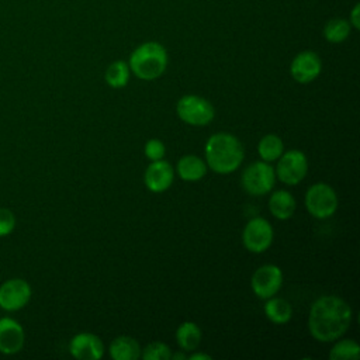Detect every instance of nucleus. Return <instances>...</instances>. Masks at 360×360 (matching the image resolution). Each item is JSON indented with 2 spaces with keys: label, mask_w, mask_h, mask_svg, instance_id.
<instances>
[{
  "label": "nucleus",
  "mask_w": 360,
  "mask_h": 360,
  "mask_svg": "<svg viewBox=\"0 0 360 360\" xmlns=\"http://www.w3.org/2000/svg\"><path fill=\"white\" fill-rule=\"evenodd\" d=\"M32 295L30 283L24 278L14 277L0 284V308L6 312H15L24 308Z\"/></svg>",
  "instance_id": "1a4fd4ad"
},
{
  "label": "nucleus",
  "mask_w": 360,
  "mask_h": 360,
  "mask_svg": "<svg viewBox=\"0 0 360 360\" xmlns=\"http://www.w3.org/2000/svg\"><path fill=\"white\" fill-rule=\"evenodd\" d=\"M170 359H173V360H184V359H187V357H186L183 353L177 352V353H172Z\"/></svg>",
  "instance_id": "c85d7f7f"
},
{
  "label": "nucleus",
  "mask_w": 360,
  "mask_h": 360,
  "mask_svg": "<svg viewBox=\"0 0 360 360\" xmlns=\"http://www.w3.org/2000/svg\"><path fill=\"white\" fill-rule=\"evenodd\" d=\"M257 152L264 162L270 163L281 156V153L284 152V142L278 135L267 134L259 141Z\"/></svg>",
  "instance_id": "aec40b11"
},
{
  "label": "nucleus",
  "mask_w": 360,
  "mask_h": 360,
  "mask_svg": "<svg viewBox=\"0 0 360 360\" xmlns=\"http://www.w3.org/2000/svg\"><path fill=\"white\" fill-rule=\"evenodd\" d=\"M350 25H353L356 30H359V27H360V24H359V4H356L354 8H353V11H352Z\"/></svg>",
  "instance_id": "bb28decb"
},
{
  "label": "nucleus",
  "mask_w": 360,
  "mask_h": 360,
  "mask_svg": "<svg viewBox=\"0 0 360 360\" xmlns=\"http://www.w3.org/2000/svg\"><path fill=\"white\" fill-rule=\"evenodd\" d=\"M274 172L276 177H278L284 184L295 186L307 176L308 159L302 150L290 149L281 153Z\"/></svg>",
  "instance_id": "0eeeda50"
},
{
  "label": "nucleus",
  "mask_w": 360,
  "mask_h": 360,
  "mask_svg": "<svg viewBox=\"0 0 360 360\" xmlns=\"http://www.w3.org/2000/svg\"><path fill=\"white\" fill-rule=\"evenodd\" d=\"M170 356V347L163 342H152L141 350V357L143 360H169Z\"/></svg>",
  "instance_id": "b1692460"
},
{
  "label": "nucleus",
  "mask_w": 360,
  "mask_h": 360,
  "mask_svg": "<svg viewBox=\"0 0 360 360\" xmlns=\"http://www.w3.org/2000/svg\"><path fill=\"white\" fill-rule=\"evenodd\" d=\"M129 66L127 62L124 60H115L112 63L108 65V68L105 69V82L112 89H121L124 86H127L128 80H129Z\"/></svg>",
  "instance_id": "412c9836"
},
{
  "label": "nucleus",
  "mask_w": 360,
  "mask_h": 360,
  "mask_svg": "<svg viewBox=\"0 0 360 360\" xmlns=\"http://www.w3.org/2000/svg\"><path fill=\"white\" fill-rule=\"evenodd\" d=\"M273 238V226L263 217H255L248 221L242 232V243L252 253L266 252L271 246Z\"/></svg>",
  "instance_id": "6e6552de"
},
{
  "label": "nucleus",
  "mask_w": 360,
  "mask_h": 360,
  "mask_svg": "<svg viewBox=\"0 0 360 360\" xmlns=\"http://www.w3.org/2000/svg\"><path fill=\"white\" fill-rule=\"evenodd\" d=\"M17 225L15 215L11 210L0 207V238L8 236Z\"/></svg>",
  "instance_id": "393cba45"
},
{
  "label": "nucleus",
  "mask_w": 360,
  "mask_h": 360,
  "mask_svg": "<svg viewBox=\"0 0 360 360\" xmlns=\"http://www.w3.org/2000/svg\"><path fill=\"white\" fill-rule=\"evenodd\" d=\"M297 202L294 195L287 190H277L269 198V210L277 219H288L295 211Z\"/></svg>",
  "instance_id": "2eb2a0df"
},
{
  "label": "nucleus",
  "mask_w": 360,
  "mask_h": 360,
  "mask_svg": "<svg viewBox=\"0 0 360 360\" xmlns=\"http://www.w3.org/2000/svg\"><path fill=\"white\" fill-rule=\"evenodd\" d=\"M141 350L139 343L127 335L117 336L108 347L110 356L114 360H136L141 357Z\"/></svg>",
  "instance_id": "f3484780"
},
{
  "label": "nucleus",
  "mask_w": 360,
  "mask_h": 360,
  "mask_svg": "<svg viewBox=\"0 0 360 360\" xmlns=\"http://www.w3.org/2000/svg\"><path fill=\"white\" fill-rule=\"evenodd\" d=\"M322 70V62L318 53L312 51L300 52L290 65V73L298 83H309L315 80Z\"/></svg>",
  "instance_id": "f8f14e48"
},
{
  "label": "nucleus",
  "mask_w": 360,
  "mask_h": 360,
  "mask_svg": "<svg viewBox=\"0 0 360 360\" xmlns=\"http://www.w3.org/2000/svg\"><path fill=\"white\" fill-rule=\"evenodd\" d=\"M128 66L138 79L155 80L160 77L167 68V52L159 42H143L132 51Z\"/></svg>",
  "instance_id": "7ed1b4c3"
},
{
  "label": "nucleus",
  "mask_w": 360,
  "mask_h": 360,
  "mask_svg": "<svg viewBox=\"0 0 360 360\" xmlns=\"http://www.w3.org/2000/svg\"><path fill=\"white\" fill-rule=\"evenodd\" d=\"M338 194L326 183H315L305 193V207L316 219H326L338 210Z\"/></svg>",
  "instance_id": "39448f33"
},
{
  "label": "nucleus",
  "mask_w": 360,
  "mask_h": 360,
  "mask_svg": "<svg viewBox=\"0 0 360 360\" xmlns=\"http://www.w3.org/2000/svg\"><path fill=\"white\" fill-rule=\"evenodd\" d=\"M69 353L79 360H98L104 354V345L97 335L80 332L70 339Z\"/></svg>",
  "instance_id": "ddd939ff"
},
{
  "label": "nucleus",
  "mask_w": 360,
  "mask_h": 360,
  "mask_svg": "<svg viewBox=\"0 0 360 360\" xmlns=\"http://www.w3.org/2000/svg\"><path fill=\"white\" fill-rule=\"evenodd\" d=\"M264 315L269 321L277 325L287 323L292 316L291 304L280 297H270L264 304Z\"/></svg>",
  "instance_id": "a211bd4d"
},
{
  "label": "nucleus",
  "mask_w": 360,
  "mask_h": 360,
  "mask_svg": "<svg viewBox=\"0 0 360 360\" xmlns=\"http://www.w3.org/2000/svg\"><path fill=\"white\" fill-rule=\"evenodd\" d=\"M176 112L181 121L194 127L208 125L215 117L214 105L207 98L195 94H187L179 98Z\"/></svg>",
  "instance_id": "20e7f679"
},
{
  "label": "nucleus",
  "mask_w": 360,
  "mask_h": 360,
  "mask_svg": "<svg viewBox=\"0 0 360 360\" xmlns=\"http://www.w3.org/2000/svg\"><path fill=\"white\" fill-rule=\"evenodd\" d=\"M245 149L242 142L229 132H217L205 143L207 167L218 174L235 172L243 162Z\"/></svg>",
  "instance_id": "f03ea898"
},
{
  "label": "nucleus",
  "mask_w": 360,
  "mask_h": 360,
  "mask_svg": "<svg viewBox=\"0 0 360 360\" xmlns=\"http://www.w3.org/2000/svg\"><path fill=\"white\" fill-rule=\"evenodd\" d=\"M188 359H190V360H211V356L198 352V353H193Z\"/></svg>",
  "instance_id": "cd10ccee"
},
{
  "label": "nucleus",
  "mask_w": 360,
  "mask_h": 360,
  "mask_svg": "<svg viewBox=\"0 0 360 360\" xmlns=\"http://www.w3.org/2000/svg\"><path fill=\"white\" fill-rule=\"evenodd\" d=\"M202 333L195 322L186 321L176 329V342L183 350H194L201 343Z\"/></svg>",
  "instance_id": "6ab92c4d"
},
{
  "label": "nucleus",
  "mask_w": 360,
  "mask_h": 360,
  "mask_svg": "<svg viewBox=\"0 0 360 360\" xmlns=\"http://www.w3.org/2000/svg\"><path fill=\"white\" fill-rule=\"evenodd\" d=\"M359 357H360V346L353 339L338 340L329 352L330 360H357Z\"/></svg>",
  "instance_id": "4be33fe9"
},
{
  "label": "nucleus",
  "mask_w": 360,
  "mask_h": 360,
  "mask_svg": "<svg viewBox=\"0 0 360 360\" xmlns=\"http://www.w3.org/2000/svg\"><path fill=\"white\" fill-rule=\"evenodd\" d=\"M283 285V271L276 264H263L255 270L250 287L256 297L267 300L276 295Z\"/></svg>",
  "instance_id": "9d476101"
},
{
  "label": "nucleus",
  "mask_w": 360,
  "mask_h": 360,
  "mask_svg": "<svg viewBox=\"0 0 360 360\" xmlns=\"http://www.w3.org/2000/svg\"><path fill=\"white\" fill-rule=\"evenodd\" d=\"M176 170L184 181H198L207 173V163L197 155H184L177 162Z\"/></svg>",
  "instance_id": "dca6fc26"
},
{
  "label": "nucleus",
  "mask_w": 360,
  "mask_h": 360,
  "mask_svg": "<svg viewBox=\"0 0 360 360\" xmlns=\"http://www.w3.org/2000/svg\"><path fill=\"white\" fill-rule=\"evenodd\" d=\"M173 180H174V169L169 162L163 159L152 160L143 174L145 186L153 193L166 191L172 186Z\"/></svg>",
  "instance_id": "4468645a"
},
{
  "label": "nucleus",
  "mask_w": 360,
  "mask_h": 360,
  "mask_svg": "<svg viewBox=\"0 0 360 360\" xmlns=\"http://www.w3.org/2000/svg\"><path fill=\"white\" fill-rule=\"evenodd\" d=\"M240 183L243 190L250 195L267 194L276 183V172L269 162L257 160L250 163L242 173Z\"/></svg>",
  "instance_id": "423d86ee"
},
{
  "label": "nucleus",
  "mask_w": 360,
  "mask_h": 360,
  "mask_svg": "<svg viewBox=\"0 0 360 360\" xmlns=\"http://www.w3.org/2000/svg\"><path fill=\"white\" fill-rule=\"evenodd\" d=\"M350 305L338 295L316 298L309 309L308 329L311 336L322 343L342 338L352 323Z\"/></svg>",
  "instance_id": "f257e3e1"
},
{
  "label": "nucleus",
  "mask_w": 360,
  "mask_h": 360,
  "mask_svg": "<svg viewBox=\"0 0 360 360\" xmlns=\"http://www.w3.org/2000/svg\"><path fill=\"white\" fill-rule=\"evenodd\" d=\"M25 343V332L18 321L10 316L0 318V353L6 356L21 352Z\"/></svg>",
  "instance_id": "9b49d317"
},
{
  "label": "nucleus",
  "mask_w": 360,
  "mask_h": 360,
  "mask_svg": "<svg viewBox=\"0 0 360 360\" xmlns=\"http://www.w3.org/2000/svg\"><path fill=\"white\" fill-rule=\"evenodd\" d=\"M145 155L149 160H159L163 159V156L166 155V146L160 139L152 138L145 143Z\"/></svg>",
  "instance_id": "a878e982"
},
{
  "label": "nucleus",
  "mask_w": 360,
  "mask_h": 360,
  "mask_svg": "<svg viewBox=\"0 0 360 360\" xmlns=\"http://www.w3.org/2000/svg\"><path fill=\"white\" fill-rule=\"evenodd\" d=\"M350 22L343 20V18H333L326 22L323 28V37L326 41L332 44H339L343 42L349 34H350Z\"/></svg>",
  "instance_id": "5701e85b"
}]
</instances>
